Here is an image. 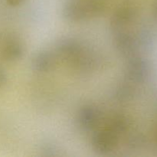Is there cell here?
Segmentation results:
<instances>
[{
    "label": "cell",
    "mask_w": 157,
    "mask_h": 157,
    "mask_svg": "<svg viewBox=\"0 0 157 157\" xmlns=\"http://www.w3.org/2000/svg\"><path fill=\"white\" fill-rule=\"evenodd\" d=\"M103 9L102 3L98 1L71 2L65 6L64 15L71 21H79L100 15Z\"/></svg>",
    "instance_id": "1"
},
{
    "label": "cell",
    "mask_w": 157,
    "mask_h": 157,
    "mask_svg": "<svg viewBox=\"0 0 157 157\" xmlns=\"http://www.w3.org/2000/svg\"><path fill=\"white\" fill-rule=\"evenodd\" d=\"M117 134L109 129L97 133L92 139V145L95 151L107 153L113 150L117 145Z\"/></svg>",
    "instance_id": "2"
},
{
    "label": "cell",
    "mask_w": 157,
    "mask_h": 157,
    "mask_svg": "<svg viewBox=\"0 0 157 157\" xmlns=\"http://www.w3.org/2000/svg\"><path fill=\"white\" fill-rule=\"evenodd\" d=\"M79 121L81 125L87 130H91L98 125L101 114L98 109L92 107H85L80 111Z\"/></svg>",
    "instance_id": "3"
},
{
    "label": "cell",
    "mask_w": 157,
    "mask_h": 157,
    "mask_svg": "<svg viewBox=\"0 0 157 157\" xmlns=\"http://www.w3.org/2000/svg\"><path fill=\"white\" fill-rule=\"evenodd\" d=\"M55 64V56L48 51H42L36 54L32 60V66L38 71H47Z\"/></svg>",
    "instance_id": "4"
},
{
    "label": "cell",
    "mask_w": 157,
    "mask_h": 157,
    "mask_svg": "<svg viewBox=\"0 0 157 157\" xmlns=\"http://www.w3.org/2000/svg\"><path fill=\"white\" fill-rule=\"evenodd\" d=\"M133 15V13L130 8H121L113 15L112 18V25L114 27H122L132 19Z\"/></svg>",
    "instance_id": "5"
},
{
    "label": "cell",
    "mask_w": 157,
    "mask_h": 157,
    "mask_svg": "<svg viewBox=\"0 0 157 157\" xmlns=\"http://www.w3.org/2000/svg\"><path fill=\"white\" fill-rule=\"evenodd\" d=\"M114 44L119 52L123 54H128L133 49V39L130 35L121 33L117 35L114 39Z\"/></svg>",
    "instance_id": "6"
},
{
    "label": "cell",
    "mask_w": 157,
    "mask_h": 157,
    "mask_svg": "<svg viewBox=\"0 0 157 157\" xmlns=\"http://www.w3.org/2000/svg\"><path fill=\"white\" fill-rule=\"evenodd\" d=\"M144 64L139 60H133L127 65V76L133 81L140 80L144 75Z\"/></svg>",
    "instance_id": "7"
},
{
    "label": "cell",
    "mask_w": 157,
    "mask_h": 157,
    "mask_svg": "<svg viewBox=\"0 0 157 157\" xmlns=\"http://www.w3.org/2000/svg\"><path fill=\"white\" fill-rule=\"evenodd\" d=\"M6 54L8 58L10 59L15 60L21 58L23 55V48L21 42L12 41V43H10L6 49Z\"/></svg>",
    "instance_id": "8"
},
{
    "label": "cell",
    "mask_w": 157,
    "mask_h": 157,
    "mask_svg": "<svg viewBox=\"0 0 157 157\" xmlns=\"http://www.w3.org/2000/svg\"><path fill=\"white\" fill-rule=\"evenodd\" d=\"M109 127H108L107 129L112 130L117 134L118 132L124 131L125 129L127 128V121L122 117H115L112 120Z\"/></svg>",
    "instance_id": "9"
},
{
    "label": "cell",
    "mask_w": 157,
    "mask_h": 157,
    "mask_svg": "<svg viewBox=\"0 0 157 157\" xmlns=\"http://www.w3.org/2000/svg\"><path fill=\"white\" fill-rule=\"evenodd\" d=\"M24 1L25 0H7L8 3L11 6H17V5H19L20 3Z\"/></svg>",
    "instance_id": "10"
}]
</instances>
